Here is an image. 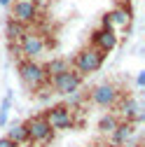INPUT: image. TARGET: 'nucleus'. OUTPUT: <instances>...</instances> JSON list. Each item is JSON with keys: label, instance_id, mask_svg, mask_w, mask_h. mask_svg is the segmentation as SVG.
<instances>
[{"label": "nucleus", "instance_id": "nucleus-1", "mask_svg": "<svg viewBox=\"0 0 145 147\" xmlns=\"http://www.w3.org/2000/svg\"><path fill=\"white\" fill-rule=\"evenodd\" d=\"M19 77H21L24 86L30 89V91H40V89H47L49 86V77H47L45 68L40 63L30 61V59L19 61Z\"/></svg>", "mask_w": 145, "mask_h": 147}, {"label": "nucleus", "instance_id": "nucleus-11", "mask_svg": "<svg viewBox=\"0 0 145 147\" xmlns=\"http://www.w3.org/2000/svg\"><path fill=\"white\" fill-rule=\"evenodd\" d=\"M133 133H136V126H133L131 121H119V124L115 126V131L110 133V136H112V145H115V147L126 145V142L133 138Z\"/></svg>", "mask_w": 145, "mask_h": 147}, {"label": "nucleus", "instance_id": "nucleus-3", "mask_svg": "<svg viewBox=\"0 0 145 147\" xmlns=\"http://www.w3.org/2000/svg\"><path fill=\"white\" fill-rule=\"evenodd\" d=\"M42 117L51 126V131H68V128H72V124H75V119H72V110L66 103L47 107L45 112H42Z\"/></svg>", "mask_w": 145, "mask_h": 147}, {"label": "nucleus", "instance_id": "nucleus-14", "mask_svg": "<svg viewBox=\"0 0 145 147\" xmlns=\"http://www.w3.org/2000/svg\"><path fill=\"white\" fill-rule=\"evenodd\" d=\"M7 138H9L16 147L24 145V142H28V133H26L24 121H14V124H9V128H7Z\"/></svg>", "mask_w": 145, "mask_h": 147}, {"label": "nucleus", "instance_id": "nucleus-6", "mask_svg": "<svg viewBox=\"0 0 145 147\" xmlns=\"http://www.w3.org/2000/svg\"><path fill=\"white\" fill-rule=\"evenodd\" d=\"M80 84H82V75L75 72L72 68H68L66 72H61V75L49 80V86H54V94H61V96L75 94V91L80 89Z\"/></svg>", "mask_w": 145, "mask_h": 147}, {"label": "nucleus", "instance_id": "nucleus-18", "mask_svg": "<svg viewBox=\"0 0 145 147\" xmlns=\"http://www.w3.org/2000/svg\"><path fill=\"white\" fill-rule=\"evenodd\" d=\"M0 147H16V145H14L7 136H3V138H0Z\"/></svg>", "mask_w": 145, "mask_h": 147}, {"label": "nucleus", "instance_id": "nucleus-15", "mask_svg": "<svg viewBox=\"0 0 145 147\" xmlns=\"http://www.w3.org/2000/svg\"><path fill=\"white\" fill-rule=\"evenodd\" d=\"M45 68V72H47V77L51 80V77H56V75H61V72H66L68 68H70V61H66V59H51L47 65H42Z\"/></svg>", "mask_w": 145, "mask_h": 147}, {"label": "nucleus", "instance_id": "nucleus-10", "mask_svg": "<svg viewBox=\"0 0 145 147\" xmlns=\"http://www.w3.org/2000/svg\"><path fill=\"white\" fill-rule=\"evenodd\" d=\"M129 21H131V12L126 9L124 5H119V7H115L112 12H108V14L103 16L101 28H112V30H115V26H126Z\"/></svg>", "mask_w": 145, "mask_h": 147}, {"label": "nucleus", "instance_id": "nucleus-16", "mask_svg": "<svg viewBox=\"0 0 145 147\" xmlns=\"http://www.w3.org/2000/svg\"><path fill=\"white\" fill-rule=\"evenodd\" d=\"M119 124V119L115 117V115H103L101 119H98V131L101 133H105V136H110L112 131H115V126Z\"/></svg>", "mask_w": 145, "mask_h": 147}, {"label": "nucleus", "instance_id": "nucleus-7", "mask_svg": "<svg viewBox=\"0 0 145 147\" xmlns=\"http://www.w3.org/2000/svg\"><path fill=\"white\" fill-rule=\"evenodd\" d=\"M19 47V51H21V56H26V59H30V61H35L40 56V54L47 49V40H45V35L42 33H35V30H28L24 38H21V42L16 45Z\"/></svg>", "mask_w": 145, "mask_h": 147}, {"label": "nucleus", "instance_id": "nucleus-5", "mask_svg": "<svg viewBox=\"0 0 145 147\" xmlns=\"http://www.w3.org/2000/svg\"><path fill=\"white\" fill-rule=\"evenodd\" d=\"M9 19L19 21V24H24V26L38 24V19H40L38 3H35V0H14V3H12V16H9Z\"/></svg>", "mask_w": 145, "mask_h": 147}, {"label": "nucleus", "instance_id": "nucleus-21", "mask_svg": "<svg viewBox=\"0 0 145 147\" xmlns=\"http://www.w3.org/2000/svg\"><path fill=\"white\" fill-rule=\"evenodd\" d=\"M131 147H143V142H133V145H131Z\"/></svg>", "mask_w": 145, "mask_h": 147}, {"label": "nucleus", "instance_id": "nucleus-4", "mask_svg": "<svg viewBox=\"0 0 145 147\" xmlns=\"http://www.w3.org/2000/svg\"><path fill=\"white\" fill-rule=\"evenodd\" d=\"M24 126H26V133H28V142L33 145H45V142H49L51 138H54V131H51V126L47 124V119L42 117V115H33V117H28L26 121H24Z\"/></svg>", "mask_w": 145, "mask_h": 147}, {"label": "nucleus", "instance_id": "nucleus-12", "mask_svg": "<svg viewBox=\"0 0 145 147\" xmlns=\"http://www.w3.org/2000/svg\"><path fill=\"white\" fill-rule=\"evenodd\" d=\"M26 33H28V26H24V24H19V21H14V19H7V24H5V35H7L9 45L16 47Z\"/></svg>", "mask_w": 145, "mask_h": 147}, {"label": "nucleus", "instance_id": "nucleus-8", "mask_svg": "<svg viewBox=\"0 0 145 147\" xmlns=\"http://www.w3.org/2000/svg\"><path fill=\"white\" fill-rule=\"evenodd\" d=\"M89 98H91V103L98 105V107H115L117 100H119V89L112 82H103V84L91 89Z\"/></svg>", "mask_w": 145, "mask_h": 147}, {"label": "nucleus", "instance_id": "nucleus-13", "mask_svg": "<svg viewBox=\"0 0 145 147\" xmlns=\"http://www.w3.org/2000/svg\"><path fill=\"white\" fill-rule=\"evenodd\" d=\"M119 107H122L119 112L124 115V121H131V124H133V121H140V119H143V115L138 112V103H136L133 98H124Z\"/></svg>", "mask_w": 145, "mask_h": 147}, {"label": "nucleus", "instance_id": "nucleus-19", "mask_svg": "<svg viewBox=\"0 0 145 147\" xmlns=\"http://www.w3.org/2000/svg\"><path fill=\"white\" fill-rule=\"evenodd\" d=\"M145 84V72H140V75H138V86H143Z\"/></svg>", "mask_w": 145, "mask_h": 147}, {"label": "nucleus", "instance_id": "nucleus-9", "mask_svg": "<svg viewBox=\"0 0 145 147\" xmlns=\"http://www.w3.org/2000/svg\"><path fill=\"white\" fill-rule=\"evenodd\" d=\"M91 42H94L91 47H96L103 54H108V51H112L117 47V33L112 28H98V30L91 33Z\"/></svg>", "mask_w": 145, "mask_h": 147}, {"label": "nucleus", "instance_id": "nucleus-17", "mask_svg": "<svg viewBox=\"0 0 145 147\" xmlns=\"http://www.w3.org/2000/svg\"><path fill=\"white\" fill-rule=\"evenodd\" d=\"M9 110H12V94H7V96L3 98V105H0V126H7Z\"/></svg>", "mask_w": 145, "mask_h": 147}, {"label": "nucleus", "instance_id": "nucleus-2", "mask_svg": "<svg viewBox=\"0 0 145 147\" xmlns=\"http://www.w3.org/2000/svg\"><path fill=\"white\" fill-rule=\"evenodd\" d=\"M105 56H108V54H103V51L96 49V47H87V49H82L77 56H75V61H72V65H75V72H80V75L84 77V75H89V72L101 70Z\"/></svg>", "mask_w": 145, "mask_h": 147}, {"label": "nucleus", "instance_id": "nucleus-20", "mask_svg": "<svg viewBox=\"0 0 145 147\" xmlns=\"http://www.w3.org/2000/svg\"><path fill=\"white\" fill-rule=\"evenodd\" d=\"M0 5H3V7H7V5H12V0H0Z\"/></svg>", "mask_w": 145, "mask_h": 147}]
</instances>
